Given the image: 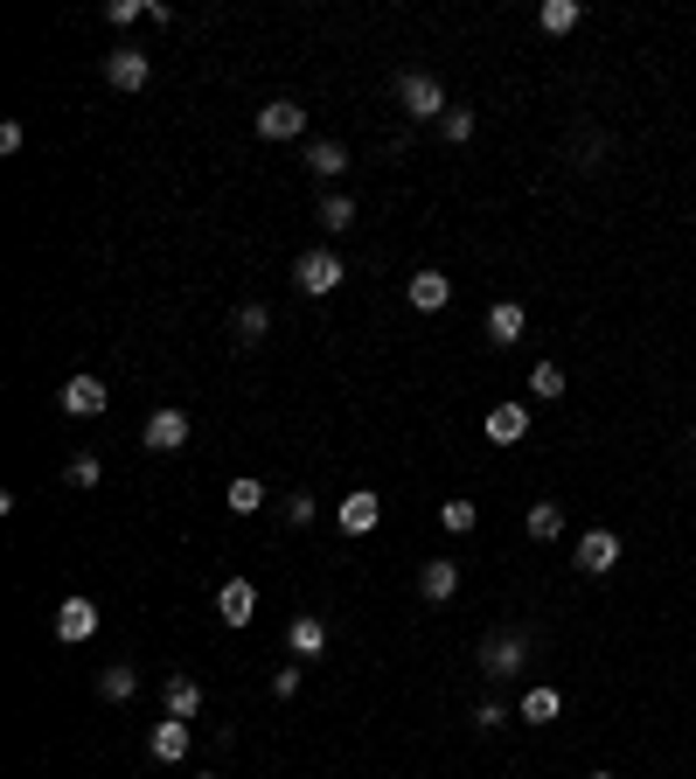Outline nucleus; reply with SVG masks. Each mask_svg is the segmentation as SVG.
I'll return each mask as SVG.
<instances>
[{
    "instance_id": "obj_12",
    "label": "nucleus",
    "mask_w": 696,
    "mask_h": 779,
    "mask_svg": "<svg viewBox=\"0 0 696 779\" xmlns=\"http://www.w3.org/2000/svg\"><path fill=\"white\" fill-rule=\"evenodd\" d=\"M376 522H384V501H376L369 487H355V494H342V529H349V536H369Z\"/></svg>"
},
{
    "instance_id": "obj_9",
    "label": "nucleus",
    "mask_w": 696,
    "mask_h": 779,
    "mask_svg": "<svg viewBox=\"0 0 696 779\" xmlns=\"http://www.w3.org/2000/svg\"><path fill=\"white\" fill-rule=\"evenodd\" d=\"M146 446H154V452H181L188 446V411L161 404L154 417H146Z\"/></svg>"
},
{
    "instance_id": "obj_17",
    "label": "nucleus",
    "mask_w": 696,
    "mask_h": 779,
    "mask_svg": "<svg viewBox=\"0 0 696 779\" xmlns=\"http://www.w3.org/2000/svg\"><path fill=\"white\" fill-rule=\"evenodd\" d=\"M167 717H202V682L196 675H167Z\"/></svg>"
},
{
    "instance_id": "obj_24",
    "label": "nucleus",
    "mask_w": 696,
    "mask_h": 779,
    "mask_svg": "<svg viewBox=\"0 0 696 779\" xmlns=\"http://www.w3.org/2000/svg\"><path fill=\"white\" fill-rule=\"evenodd\" d=\"M223 508H231V516H258V508H266V487H258L251 473H244V481H231V494H223Z\"/></svg>"
},
{
    "instance_id": "obj_14",
    "label": "nucleus",
    "mask_w": 696,
    "mask_h": 779,
    "mask_svg": "<svg viewBox=\"0 0 696 779\" xmlns=\"http://www.w3.org/2000/svg\"><path fill=\"white\" fill-rule=\"evenodd\" d=\"M146 745H154V758H161V766H181L196 737H188V724H181V717H167V724H154V737H146Z\"/></svg>"
},
{
    "instance_id": "obj_11",
    "label": "nucleus",
    "mask_w": 696,
    "mask_h": 779,
    "mask_svg": "<svg viewBox=\"0 0 696 779\" xmlns=\"http://www.w3.org/2000/svg\"><path fill=\"white\" fill-rule=\"evenodd\" d=\"M404 299H411V307H418V314H439L446 299H453V279H446V272H432V264H425V272H418V279H411V286H404Z\"/></svg>"
},
{
    "instance_id": "obj_3",
    "label": "nucleus",
    "mask_w": 696,
    "mask_h": 779,
    "mask_svg": "<svg viewBox=\"0 0 696 779\" xmlns=\"http://www.w3.org/2000/svg\"><path fill=\"white\" fill-rule=\"evenodd\" d=\"M481 661H487V675H522V669H530V634H522V626L487 634L481 640Z\"/></svg>"
},
{
    "instance_id": "obj_13",
    "label": "nucleus",
    "mask_w": 696,
    "mask_h": 779,
    "mask_svg": "<svg viewBox=\"0 0 696 779\" xmlns=\"http://www.w3.org/2000/svg\"><path fill=\"white\" fill-rule=\"evenodd\" d=\"M418 592H425L432 605H446V599L460 592V564H453V557H432L425 571H418Z\"/></svg>"
},
{
    "instance_id": "obj_29",
    "label": "nucleus",
    "mask_w": 696,
    "mask_h": 779,
    "mask_svg": "<svg viewBox=\"0 0 696 779\" xmlns=\"http://www.w3.org/2000/svg\"><path fill=\"white\" fill-rule=\"evenodd\" d=\"M98 473H105V467L91 460V452H78V460H70V473H63V481H70V487H98Z\"/></svg>"
},
{
    "instance_id": "obj_16",
    "label": "nucleus",
    "mask_w": 696,
    "mask_h": 779,
    "mask_svg": "<svg viewBox=\"0 0 696 779\" xmlns=\"http://www.w3.org/2000/svg\"><path fill=\"white\" fill-rule=\"evenodd\" d=\"M286 648H293L299 661H314V654H321V648H328V626H321V619H314V613H299V619L286 626Z\"/></svg>"
},
{
    "instance_id": "obj_26",
    "label": "nucleus",
    "mask_w": 696,
    "mask_h": 779,
    "mask_svg": "<svg viewBox=\"0 0 696 779\" xmlns=\"http://www.w3.org/2000/svg\"><path fill=\"white\" fill-rule=\"evenodd\" d=\"M530 390L543 397V404H551V397H564V369H557V363H536V369H530Z\"/></svg>"
},
{
    "instance_id": "obj_2",
    "label": "nucleus",
    "mask_w": 696,
    "mask_h": 779,
    "mask_svg": "<svg viewBox=\"0 0 696 779\" xmlns=\"http://www.w3.org/2000/svg\"><path fill=\"white\" fill-rule=\"evenodd\" d=\"M398 105L411 111V119H425V126H432V119H446V111H453V105H446V91L432 84L425 70H404V78H398Z\"/></svg>"
},
{
    "instance_id": "obj_10",
    "label": "nucleus",
    "mask_w": 696,
    "mask_h": 779,
    "mask_svg": "<svg viewBox=\"0 0 696 779\" xmlns=\"http://www.w3.org/2000/svg\"><path fill=\"white\" fill-rule=\"evenodd\" d=\"M216 619H223V626H251V619H258V592H251V578H231V585L216 592Z\"/></svg>"
},
{
    "instance_id": "obj_31",
    "label": "nucleus",
    "mask_w": 696,
    "mask_h": 779,
    "mask_svg": "<svg viewBox=\"0 0 696 779\" xmlns=\"http://www.w3.org/2000/svg\"><path fill=\"white\" fill-rule=\"evenodd\" d=\"M286 522H293V529L314 522V494H286Z\"/></svg>"
},
{
    "instance_id": "obj_33",
    "label": "nucleus",
    "mask_w": 696,
    "mask_h": 779,
    "mask_svg": "<svg viewBox=\"0 0 696 779\" xmlns=\"http://www.w3.org/2000/svg\"><path fill=\"white\" fill-rule=\"evenodd\" d=\"M586 779H613V772H586Z\"/></svg>"
},
{
    "instance_id": "obj_8",
    "label": "nucleus",
    "mask_w": 696,
    "mask_h": 779,
    "mask_svg": "<svg viewBox=\"0 0 696 779\" xmlns=\"http://www.w3.org/2000/svg\"><path fill=\"white\" fill-rule=\"evenodd\" d=\"M105 404H111V390H105V383H98V376H91V369H84V376H70V383H63V411H70V417H98Z\"/></svg>"
},
{
    "instance_id": "obj_6",
    "label": "nucleus",
    "mask_w": 696,
    "mask_h": 779,
    "mask_svg": "<svg viewBox=\"0 0 696 779\" xmlns=\"http://www.w3.org/2000/svg\"><path fill=\"white\" fill-rule=\"evenodd\" d=\"M307 132V111H299L293 98H272L266 111H258V140H299Z\"/></svg>"
},
{
    "instance_id": "obj_22",
    "label": "nucleus",
    "mask_w": 696,
    "mask_h": 779,
    "mask_svg": "<svg viewBox=\"0 0 696 779\" xmlns=\"http://www.w3.org/2000/svg\"><path fill=\"white\" fill-rule=\"evenodd\" d=\"M272 334V307H258V299H244L237 307V341L251 349V341H266Z\"/></svg>"
},
{
    "instance_id": "obj_18",
    "label": "nucleus",
    "mask_w": 696,
    "mask_h": 779,
    "mask_svg": "<svg viewBox=\"0 0 696 779\" xmlns=\"http://www.w3.org/2000/svg\"><path fill=\"white\" fill-rule=\"evenodd\" d=\"M98 696H105V703H133V696H140V669H126V661H111V669L98 675Z\"/></svg>"
},
{
    "instance_id": "obj_23",
    "label": "nucleus",
    "mask_w": 696,
    "mask_h": 779,
    "mask_svg": "<svg viewBox=\"0 0 696 779\" xmlns=\"http://www.w3.org/2000/svg\"><path fill=\"white\" fill-rule=\"evenodd\" d=\"M522 717H530V724H551V717H564V696L551 689V682H536V689L522 696Z\"/></svg>"
},
{
    "instance_id": "obj_32",
    "label": "nucleus",
    "mask_w": 696,
    "mask_h": 779,
    "mask_svg": "<svg viewBox=\"0 0 696 779\" xmlns=\"http://www.w3.org/2000/svg\"><path fill=\"white\" fill-rule=\"evenodd\" d=\"M140 14H146V0H111V22H119V28L140 22Z\"/></svg>"
},
{
    "instance_id": "obj_30",
    "label": "nucleus",
    "mask_w": 696,
    "mask_h": 779,
    "mask_svg": "<svg viewBox=\"0 0 696 779\" xmlns=\"http://www.w3.org/2000/svg\"><path fill=\"white\" fill-rule=\"evenodd\" d=\"M439 126H446V140H460V146H467V140H474V111H446V119H439Z\"/></svg>"
},
{
    "instance_id": "obj_4",
    "label": "nucleus",
    "mask_w": 696,
    "mask_h": 779,
    "mask_svg": "<svg viewBox=\"0 0 696 779\" xmlns=\"http://www.w3.org/2000/svg\"><path fill=\"white\" fill-rule=\"evenodd\" d=\"M146 78H154V63H146V49L119 43V49L105 56V84H111V91H146Z\"/></svg>"
},
{
    "instance_id": "obj_25",
    "label": "nucleus",
    "mask_w": 696,
    "mask_h": 779,
    "mask_svg": "<svg viewBox=\"0 0 696 779\" xmlns=\"http://www.w3.org/2000/svg\"><path fill=\"white\" fill-rule=\"evenodd\" d=\"M536 28H543V35H571V28H578V0H543Z\"/></svg>"
},
{
    "instance_id": "obj_5",
    "label": "nucleus",
    "mask_w": 696,
    "mask_h": 779,
    "mask_svg": "<svg viewBox=\"0 0 696 779\" xmlns=\"http://www.w3.org/2000/svg\"><path fill=\"white\" fill-rule=\"evenodd\" d=\"M98 634V605H91L84 592H70L63 605H56V640H91Z\"/></svg>"
},
{
    "instance_id": "obj_28",
    "label": "nucleus",
    "mask_w": 696,
    "mask_h": 779,
    "mask_svg": "<svg viewBox=\"0 0 696 779\" xmlns=\"http://www.w3.org/2000/svg\"><path fill=\"white\" fill-rule=\"evenodd\" d=\"M349 223H355V202L349 196H328L321 202V231H349Z\"/></svg>"
},
{
    "instance_id": "obj_1",
    "label": "nucleus",
    "mask_w": 696,
    "mask_h": 779,
    "mask_svg": "<svg viewBox=\"0 0 696 779\" xmlns=\"http://www.w3.org/2000/svg\"><path fill=\"white\" fill-rule=\"evenodd\" d=\"M342 279H349V264L334 258V251H299V258H293V286H299V293H314V299L334 293Z\"/></svg>"
},
{
    "instance_id": "obj_21",
    "label": "nucleus",
    "mask_w": 696,
    "mask_h": 779,
    "mask_svg": "<svg viewBox=\"0 0 696 779\" xmlns=\"http://www.w3.org/2000/svg\"><path fill=\"white\" fill-rule=\"evenodd\" d=\"M522 529H530L536 543H557V536H564V508H557V501H536L530 516H522Z\"/></svg>"
},
{
    "instance_id": "obj_27",
    "label": "nucleus",
    "mask_w": 696,
    "mask_h": 779,
    "mask_svg": "<svg viewBox=\"0 0 696 779\" xmlns=\"http://www.w3.org/2000/svg\"><path fill=\"white\" fill-rule=\"evenodd\" d=\"M439 522L453 529V536H467V529L481 522V508H474V501H446V508H439Z\"/></svg>"
},
{
    "instance_id": "obj_7",
    "label": "nucleus",
    "mask_w": 696,
    "mask_h": 779,
    "mask_svg": "<svg viewBox=\"0 0 696 779\" xmlns=\"http://www.w3.org/2000/svg\"><path fill=\"white\" fill-rule=\"evenodd\" d=\"M613 564H620V536H613V529H592V536H578V571H586V578H606Z\"/></svg>"
},
{
    "instance_id": "obj_19",
    "label": "nucleus",
    "mask_w": 696,
    "mask_h": 779,
    "mask_svg": "<svg viewBox=\"0 0 696 779\" xmlns=\"http://www.w3.org/2000/svg\"><path fill=\"white\" fill-rule=\"evenodd\" d=\"M307 167H314L321 181H334V175L349 167V146H342V140H314V146H307Z\"/></svg>"
},
{
    "instance_id": "obj_15",
    "label": "nucleus",
    "mask_w": 696,
    "mask_h": 779,
    "mask_svg": "<svg viewBox=\"0 0 696 779\" xmlns=\"http://www.w3.org/2000/svg\"><path fill=\"white\" fill-rule=\"evenodd\" d=\"M522 432H530V411H522V404H495V411H487V439H495V446H516Z\"/></svg>"
},
{
    "instance_id": "obj_20",
    "label": "nucleus",
    "mask_w": 696,
    "mask_h": 779,
    "mask_svg": "<svg viewBox=\"0 0 696 779\" xmlns=\"http://www.w3.org/2000/svg\"><path fill=\"white\" fill-rule=\"evenodd\" d=\"M522 320H530V314H522L516 299H502V307L487 314V341H502V349H509V341H522Z\"/></svg>"
}]
</instances>
